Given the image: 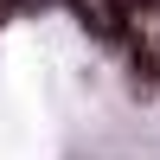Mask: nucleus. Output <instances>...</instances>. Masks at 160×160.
I'll return each instance as SVG.
<instances>
[{
  "mask_svg": "<svg viewBox=\"0 0 160 160\" xmlns=\"http://www.w3.org/2000/svg\"><path fill=\"white\" fill-rule=\"evenodd\" d=\"M13 7H19V0H0V26H7V19H13Z\"/></svg>",
  "mask_w": 160,
  "mask_h": 160,
  "instance_id": "obj_2",
  "label": "nucleus"
},
{
  "mask_svg": "<svg viewBox=\"0 0 160 160\" xmlns=\"http://www.w3.org/2000/svg\"><path fill=\"white\" fill-rule=\"evenodd\" d=\"M71 13L83 19V32L96 38V45H122V0H71Z\"/></svg>",
  "mask_w": 160,
  "mask_h": 160,
  "instance_id": "obj_1",
  "label": "nucleus"
}]
</instances>
